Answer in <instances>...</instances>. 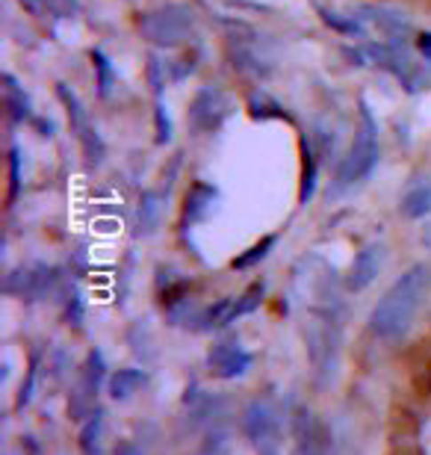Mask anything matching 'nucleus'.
I'll return each instance as SVG.
<instances>
[{
    "label": "nucleus",
    "mask_w": 431,
    "mask_h": 455,
    "mask_svg": "<svg viewBox=\"0 0 431 455\" xmlns=\"http://www.w3.org/2000/svg\"><path fill=\"white\" fill-rule=\"evenodd\" d=\"M216 204H219V189L204 184V180H196V184L189 187V193H187V204H183V220H189V222L207 220V216L216 211Z\"/></svg>",
    "instance_id": "9b49d317"
},
{
    "label": "nucleus",
    "mask_w": 431,
    "mask_h": 455,
    "mask_svg": "<svg viewBox=\"0 0 431 455\" xmlns=\"http://www.w3.org/2000/svg\"><path fill=\"white\" fill-rule=\"evenodd\" d=\"M352 12L361 18L366 24V30H379L384 36V42L390 44H402V39H408L414 33V24L405 12L399 9H390V6H381V4H357L352 6Z\"/></svg>",
    "instance_id": "0eeeda50"
},
{
    "label": "nucleus",
    "mask_w": 431,
    "mask_h": 455,
    "mask_svg": "<svg viewBox=\"0 0 431 455\" xmlns=\"http://www.w3.org/2000/svg\"><path fill=\"white\" fill-rule=\"evenodd\" d=\"M431 284V272L417 263L411 267L405 275L393 281V287L384 293V299L375 305V311L370 316V329L379 334V338H396L411 325V320L417 316L419 305L428 293Z\"/></svg>",
    "instance_id": "f257e3e1"
},
{
    "label": "nucleus",
    "mask_w": 431,
    "mask_h": 455,
    "mask_svg": "<svg viewBox=\"0 0 431 455\" xmlns=\"http://www.w3.org/2000/svg\"><path fill=\"white\" fill-rule=\"evenodd\" d=\"M263 293H266V287L263 284H251L240 299H234V311H231V323L236 320V316H245V314H251L254 307H260L263 302Z\"/></svg>",
    "instance_id": "4be33fe9"
},
{
    "label": "nucleus",
    "mask_w": 431,
    "mask_h": 455,
    "mask_svg": "<svg viewBox=\"0 0 431 455\" xmlns=\"http://www.w3.org/2000/svg\"><path fill=\"white\" fill-rule=\"evenodd\" d=\"M249 116L258 118V122H269V118H275V122H290L287 107L281 101H275V98L266 92H254L249 98Z\"/></svg>",
    "instance_id": "dca6fc26"
},
{
    "label": "nucleus",
    "mask_w": 431,
    "mask_h": 455,
    "mask_svg": "<svg viewBox=\"0 0 431 455\" xmlns=\"http://www.w3.org/2000/svg\"><path fill=\"white\" fill-rule=\"evenodd\" d=\"M145 385V376L140 370H118L113 379H109V394L116 399H127L133 396L136 390Z\"/></svg>",
    "instance_id": "f3484780"
},
{
    "label": "nucleus",
    "mask_w": 431,
    "mask_h": 455,
    "mask_svg": "<svg viewBox=\"0 0 431 455\" xmlns=\"http://www.w3.org/2000/svg\"><path fill=\"white\" fill-rule=\"evenodd\" d=\"M417 51H419V57H423L426 62H431V30H423V33H417Z\"/></svg>",
    "instance_id": "5701e85b"
},
{
    "label": "nucleus",
    "mask_w": 431,
    "mask_h": 455,
    "mask_svg": "<svg viewBox=\"0 0 431 455\" xmlns=\"http://www.w3.org/2000/svg\"><path fill=\"white\" fill-rule=\"evenodd\" d=\"M381 267H384V245L379 243L363 245V249L355 254L352 269H348V281H346L348 290H355V293L366 290L381 272Z\"/></svg>",
    "instance_id": "6e6552de"
},
{
    "label": "nucleus",
    "mask_w": 431,
    "mask_h": 455,
    "mask_svg": "<svg viewBox=\"0 0 431 455\" xmlns=\"http://www.w3.org/2000/svg\"><path fill=\"white\" fill-rule=\"evenodd\" d=\"M57 98H60L62 110H66L71 133L77 136V145H80V151H84V157L92 163V166H100L107 157V142L98 131L95 118H92V113L86 110L84 98H80L68 84H62V80L57 84Z\"/></svg>",
    "instance_id": "39448f33"
},
{
    "label": "nucleus",
    "mask_w": 431,
    "mask_h": 455,
    "mask_svg": "<svg viewBox=\"0 0 431 455\" xmlns=\"http://www.w3.org/2000/svg\"><path fill=\"white\" fill-rule=\"evenodd\" d=\"M301 154H305V175H301V189H299V202L307 204L314 198V187H316V157L310 151V142L301 140Z\"/></svg>",
    "instance_id": "aec40b11"
},
{
    "label": "nucleus",
    "mask_w": 431,
    "mask_h": 455,
    "mask_svg": "<svg viewBox=\"0 0 431 455\" xmlns=\"http://www.w3.org/2000/svg\"><path fill=\"white\" fill-rule=\"evenodd\" d=\"M379 166V122L370 110V104L361 101V124H357L355 142L337 169V189H346L357 180L370 178Z\"/></svg>",
    "instance_id": "20e7f679"
},
{
    "label": "nucleus",
    "mask_w": 431,
    "mask_h": 455,
    "mask_svg": "<svg viewBox=\"0 0 431 455\" xmlns=\"http://www.w3.org/2000/svg\"><path fill=\"white\" fill-rule=\"evenodd\" d=\"M160 213H163L160 196L157 193H145L142 202H140V231L142 234H154V231H157Z\"/></svg>",
    "instance_id": "6ab92c4d"
},
{
    "label": "nucleus",
    "mask_w": 431,
    "mask_h": 455,
    "mask_svg": "<svg viewBox=\"0 0 431 455\" xmlns=\"http://www.w3.org/2000/svg\"><path fill=\"white\" fill-rule=\"evenodd\" d=\"M89 60H92V75H95V92L100 101H109V95H113V89H116V80H118L113 60L100 48H92Z\"/></svg>",
    "instance_id": "4468645a"
},
{
    "label": "nucleus",
    "mask_w": 431,
    "mask_h": 455,
    "mask_svg": "<svg viewBox=\"0 0 431 455\" xmlns=\"http://www.w3.org/2000/svg\"><path fill=\"white\" fill-rule=\"evenodd\" d=\"M316 15L323 18V24L331 27L334 33L348 36V39H370V30H366V24L355 12H340V9H334V6L316 4Z\"/></svg>",
    "instance_id": "f8f14e48"
},
{
    "label": "nucleus",
    "mask_w": 431,
    "mask_h": 455,
    "mask_svg": "<svg viewBox=\"0 0 431 455\" xmlns=\"http://www.w3.org/2000/svg\"><path fill=\"white\" fill-rule=\"evenodd\" d=\"M36 21H71L80 15V0H18Z\"/></svg>",
    "instance_id": "9d476101"
},
{
    "label": "nucleus",
    "mask_w": 431,
    "mask_h": 455,
    "mask_svg": "<svg viewBox=\"0 0 431 455\" xmlns=\"http://www.w3.org/2000/svg\"><path fill=\"white\" fill-rule=\"evenodd\" d=\"M346 57L357 60V66H363V62H372V66H379L381 71H387V75L411 95L423 92V89L428 86L426 71L419 68V62H414V57H411L408 51H402V44L363 42L361 48H346Z\"/></svg>",
    "instance_id": "7ed1b4c3"
},
{
    "label": "nucleus",
    "mask_w": 431,
    "mask_h": 455,
    "mask_svg": "<svg viewBox=\"0 0 431 455\" xmlns=\"http://www.w3.org/2000/svg\"><path fill=\"white\" fill-rule=\"evenodd\" d=\"M402 213L408 220H423L431 213V180H419L408 189L405 198H402Z\"/></svg>",
    "instance_id": "2eb2a0df"
},
{
    "label": "nucleus",
    "mask_w": 431,
    "mask_h": 455,
    "mask_svg": "<svg viewBox=\"0 0 431 455\" xmlns=\"http://www.w3.org/2000/svg\"><path fill=\"white\" fill-rule=\"evenodd\" d=\"M154 127H157V142L160 145L172 142L174 127H172V116H169L166 98H154Z\"/></svg>",
    "instance_id": "412c9836"
},
{
    "label": "nucleus",
    "mask_w": 431,
    "mask_h": 455,
    "mask_svg": "<svg viewBox=\"0 0 431 455\" xmlns=\"http://www.w3.org/2000/svg\"><path fill=\"white\" fill-rule=\"evenodd\" d=\"M275 243H278V236H275V234L263 236V240H260V243H254L251 249H245L243 254H236L231 267H234V269H251V267H258V263H260L263 258H269V251L275 249Z\"/></svg>",
    "instance_id": "a211bd4d"
},
{
    "label": "nucleus",
    "mask_w": 431,
    "mask_h": 455,
    "mask_svg": "<svg viewBox=\"0 0 431 455\" xmlns=\"http://www.w3.org/2000/svg\"><path fill=\"white\" fill-rule=\"evenodd\" d=\"M236 101L234 95L222 86H201L189 101L187 122L196 133H216L222 131V124L234 116Z\"/></svg>",
    "instance_id": "423d86ee"
},
{
    "label": "nucleus",
    "mask_w": 431,
    "mask_h": 455,
    "mask_svg": "<svg viewBox=\"0 0 431 455\" xmlns=\"http://www.w3.org/2000/svg\"><path fill=\"white\" fill-rule=\"evenodd\" d=\"M136 30L154 48H183L196 39V12L187 4H163L136 12Z\"/></svg>",
    "instance_id": "f03ea898"
},
{
    "label": "nucleus",
    "mask_w": 431,
    "mask_h": 455,
    "mask_svg": "<svg viewBox=\"0 0 431 455\" xmlns=\"http://www.w3.org/2000/svg\"><path fill=\"white\" fill-rule=\"evenodd\" d=\"M4 104L12 122H36L30 95H27V89L18 84L15 75H9V71L4 75Z\"/></svg>",
    "instance_id": "ddd939ff"
},
{
    "label": "nucleus",
    "mask_w": 431,
    "mask_h": 455,
    "mask_svg": "<svg viewBox=\"0 0 431 455\" xmlns=\"http://www.w3.org/2000/svg\"><path fill=\"white\" fill-rule=\"evenodd\" d=\"M207 367L219 379H234V376H243V372L251 367V355L234 343H222L210 352Z\"/></svg>",
    "instance_id": "1a4fd4ad"
}]
</instances>
